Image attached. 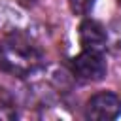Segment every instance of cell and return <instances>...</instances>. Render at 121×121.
I'll return each instance as SVG.
<instances>
[{"label":"cell","mask_w":121,"mask_h":121,"mask_svg":"<svg viewBox=\"0 0 121 121\" xmlns=\"http://www.w3.org/2000/svg\"><path fill=\"white\" fill-rule=\"evenodd\" d=\"M68 6L76 15H87L93 9L95 0H68Z\"/></svg>","instance_id":"cell-6"},{"label":"cell","mask_w":121,"mask_h":121,"mask_svg":"<svg viewBox=\"0 0 121 121\" xmlns=\"http://www.w3.org/2000/svg\"><path fill=\"white\" fill-rule=\"evenodd\" d=\"M15 117H17V110H15L13 96L0 87V121H11Z\"/></svg>","instance_id":"cell-5"},{"label":"cell","mask_w":121,"mask_h":121,"mask_svg":"<svg viewBox=\"0 0 121 121\" xmlns=\"http://www.w3.org/2000/svg\"><path fill=\"white\" fill-rule=\"evenodd\" d=\"M40 62L42 57L38 49L23 36L13 34L0 40V70L17 78H25L38 70Z\"/></svg>","instance_id":"cell-1"},{"label":"cell","mask_w":121,"mask_h":121,"mask_svg":"<svg viewBox=\"0 0 121 121\" xmlns=\"http://www.w3.org/2000/svg\"><path fill=\"white\" fill-rule=\"evenodd\" d=\"M72 70L83 81H100L106 76V60L96 51H83L72 59Z\"/></svg>","instance_id":"cell-3"},{"label":"cell","mask_w":121,"mask_h":121,"mask_svg":"<svg viewBox=\"0 0 121 121\" xmlns=\"http://www.w3.org/2000/svg\"><path fill=\"white\" fill-rule=\"evenodd\" d=\"M79 45L83 51H96L100 53L106 45V30L98 21L85 19L79 25Z\"/></svg>","instance_id":"cell-4"},{"label":"cell","mask_w":121,"mask_h":121,"mask_svg":"<svg viewBox=\"0 0 121 121\" xmlns=\"http://www.w3.org/2000/svg\"><path fill=\"white\" fill-rule=\"evenodd\" d=\"M121 113V98L113 93H96L85 106V117L93 121H112Z\"/></svg>","instance_id":"cell-2"}]
</instances>
